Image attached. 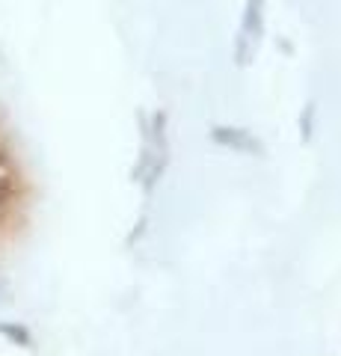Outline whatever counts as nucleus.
Returning a JSON list of instances; mask_svg holds the SVG:
<instances>
[{
    "label": "nucleus",
    "mask_w": 341,
    "mask_h": 356,
    "mask_svg": "<svg viewBox=\"0 0 341 356\" xmlns=\"http://www.w3.org/2000/svg\"><path fill=\"white\" fill-rule=\"evenodd\" d=\"M18 193H21V184H18V175H15V170L0 172V214L13 208V202L18 199Z\"/></svg>",
    "instance_id": "f257e3e1"
},
{
    "label": "nucleus",
    "mask_w": 341,
    "mask_h": 356,
    "mask_svg": "<svg viewBox=\"0 0 341 356\" xmlns=\"http://www.w3.org/2000/svg\"><path fill=\"white\" fill-rule=\"evenodd\" d=\"M0 336L13 339L15 344H27V341H30L27 330H24V327H18V324H0Z\"/></svg>",
    "instance_id": "f03ea898"
},
{
    "label": "nucleus",
    "mask_w": 341,
    "mask_h": 356,
    "mask_svg": "<svg viewBox=\"0 0 341 356\" xmlns=\"http://www.w3.org/2000/svg\"><path fill=\"white\" fill-rule=\"evenodd\" d=\"M6 170H15V166H13V161H9V154L0 149V172H6Z\"/></svg>",
    "instance_id": "7ed1b4c3"
}]
</instances>
